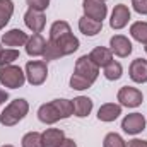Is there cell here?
I'll list each match as a JSON object with an SVG mask.
<instances>
[{"mask_svg":"<svg viewBox=\"0 0 147 147\" xmlns=\"http://www.w3.org/2000/svg\"><path fill=\"white\" fill-rule=\"evenodd\" d=\"M101 29H103V22H99V21L89 19L86 16H82L79 19V31L84 36H96L98 33H101Z\"/></svg>","mask_w":147,"mask_h":147,"instance_id":"obj_20","label":"cell"},{"mask_svg":"<svg viewBox=\"0 0 147 147\" xmlns=\"http://www.w3.org/2000/svg\"><path fill=\"white\" fill-rule=\"evenodd\" d=\"M72 106H74V115L77 118H86L91 115L92 111V99L87 96H77L72 99Z\"/></svg>","mask_w":147,"mask_h":147,"instance_id":"obj_17","label":"cell"},{"mask_svg":"<svg viewBox=\"0 0 147 147\" xmlns=\"http://www.w3.org/2000/svg\"><path fill=\"white\" fill-rule=\"evenodd\" d=\"M7 99H9V94H7V91L0 89V105H3V103H5Z\"/></svg>","mask_w":147,"mask_h":147,"instance_id":"obj_33","label":"cell"},{"mask_svg":"<svg viewBox=\"0 0 147 147\" xmlns=\"http://www.w3.org/2000/svg\"><path fill=\"white\" fill-rule=\"evenodd\" d=\"M50 43H53L60 53L65 57V55H72L74 51L79 50L80 43L79 39L72 34V29L69 26L67 21H55L50 28V38H48Z\"/></svg>","mask_w":147,"mask_h":147,"instance_id":"obj_1","label":"cell"},{"mask_svg":"<svg viewBox=\"0 0 147 147\" xmlns=\"http://www.w3.org/2000/svg\"><path fill=\"white\" fill-rule=\"evenodd\" d=\"M75 74H79V75H82V77H86L87 80H91L92 84L96 82V79H98V75H99V67L89 58V55H82L80 58H77V62H75Z\"/></svg>","mask_w":147,"mask_h":147,"instance_id":"obj_8","label":"cell"},{"mask_svg":"<svg viewBox=\"0 0 147 147\" xmlns=\"http://www.w3.org/2000/svg\"><path fill=\"white\" fill-rule=\"evenodd\" d=\"M130 36L139 43L147 45V22L146 21H137L130 26Z\"/></svg>","mask_w":147,"mask_h":147,"instance_id":"obj_21","label":"cell"},{"mask_svg":"<svg viewBox=\"0 0 147 147\" xmlns=\"http://www.w3.org/2000/svg\"><path fill=\"white\" fill-rule=\"evenodd\" d=\"M89 58L101 69H105L110 62H113V51L106 46H96L91 53H89Z\"/></svg>","mask_w":147,"mask_h":147,"instance_id":"obj_18","label":"cell"},{"mask_svg":"<svg viewBox=\"0 0 147 147\" xmlns=\"http://www.w3.org/2000/svg\"><path fill=\"white\" fill-rule=\"evenodd\" d=\"M121 128L128 135H137L146 130V116L142 113H130L121 120Z\"/></svg>","mask_w":147,"mask_h":147,"instance_id":"obj_9","label":"cell"},{"mask_svg":"<svg viewBox=\"0 0 147 147\" xmlns=\"http://www.w3.org/2000/svg\"><path fill=\"white\" fill-rule=\"evenodd\" d=\"M22 147H43V139L39 132H28L22 140H21Z\"/></svg>","mask_w":147,"mask_h":147,"instance_id":"obj_24","label":"cell"},{"mask_svg":"<svg viewBox=\"0 0 147 147\" xmlns=\"http://www.w3.org/2000/svg\"><path fill=\"white\" fill-rule=\"evenodd\" d=\"M103 147H127V142L123 140V137L116 132H110L106 134L105 140H103Z\"/></svg>","mask_w":147,"mask_h":147,"instance_id":"obj_26","label":"cell"},{"mask_svg":"<svg viewBox=\"0 0 147 147\" xmlns=\"http://www.w3.org/2000/svg\"><path fill=\"white\" fill-rule=\"evenodd\" d=\"M14 14V2L12 0H0V31L9 24Z\"/></svg>","mask_w":147,"mask_h":147,"instance_id":"obj_22","label":"cell"},{"mask_svg":"<svg viewBox=\"0 0 147 147\" xmlns=\"http://www.w3.org/2000/svg\"><path fill=\"white\" fill-rule=\"evenodd\" d=\"M62 57H63V55L60 53V50H58L53 43L46 41V48H45V53H43L45 62L48 63V62H51V60H58V58H62Z\"/></svg>","mask_w":147,"mask_h":147,"instance_id":"obj_28","label":"cell"},{"mask_svg":"<svg viewBox=\"0 0 147 147\" xmlns=\"http://www.w3.org/2000/svg\"><path fill=\"white\" fill-rule=\"evenodd\" d=\"M2 147H14V146H10V144H7V146H2Z\"/></svg>","mask_w":147,"mask_h":147,"instance_id":"obj_34","label":"cell"},{"mask_svg":"<svg viewBox=\"0 0 147 147\" xmlns=\"http://www.w3.org/2000/svg\"><path fill=\"white\" fill-rule=\"evenodd\" d=\"M74 115V106L70 99L60 98L50 103H45L38 108V120L45 125H53L60 120H67Z\"/></svg>","mask_w":147,"mask_h":147,"instance_id":"obj_2","label":"cell"},{"mask_svg":"<svg viewBox=\"0 0 147 147\" xmlns=\"http://www.w3.org/2000/svg\"><path fill=\"white\" fill-rule=\"evenodd\" d=\"M127 147H147V140H142V139H134L130 140Z\"/></svg>","mask_w":147,"mask_h":147,"instance_id":"obj_31","label":"cell"},{"mask_svg":"<svg viewBox=\"0 0 147 147\" xmlns=\"http://www.w3.org/2000/svg\"><path fill=\"white\" fill-rule=\"evenodd\" d=\"M144 50H146V53H147V45H146V46H144Z\"/></svg>","mask_w":147,"mask_h":147,"instance_id":"obj_35","label":"cell"},{"mask_svg":"<svg viewBox=\"0 0 147 147\" xmlns=\"http://www.w3.org/2000/svg\"><path fill=\"white\" fill-rule=\"evenodd\" d=\"M92 86V82L91 80H87L86 77H82V75H79V74H72V77H70V87L75 89V91H86V89H89Z\"/></svg>","mask_w":147,"mask_h":147,"instance_id":"obj_25","label":"cell"},{"mask_svg":"<svg viewBox=\"0 0 147 147\" xmlns=\"http://www.w3.org/2000/svg\"><path fill=\"white\" fill-rule=\"evenodd\" d=\"M58 147H77V144H75V140H74V139H65V140H63Z\"/></svg>","mask_w":147,"mask_h":147,"instance_id":"obj_32","label":"cell"},{"mask_svg":"<svg viewBox=\"0 0 147 147\" xmlns=\"http://www.w3.org/2000/svg\"><path fill=\"white\" fill-rule=\"evenodd\" d=\"M132 7L137 14L147 16V0H132Z\"/></svg>","mask_w":147,"mask_h":147,"instance_id":"obj_30","label":"cell"},{"mask_svg":"<svg viewBox=\"0 0 147 147\" xmlns=\"http://www.w3.org/2000/svg\"><path fill=\"white\" fill-rule=\"evenodd\" d=\"M130 21V9L125 3H118L115 5L113 12L110 17V26L111 29H123Z\"/></svg>","mask_w":147,"mask_h":147,"instance_id":"obj_11","label":"cell"},{"mask_svg":"<svg viewBox=\"0 0 147 147\" xmlns=\"http://www.w3.org/2000/svg\"><path fill=\"white\" fill-rule=\"evenodd\" d=\"M19 58V50L17 48H3L0 53V65H10Z\"/></svg>","mask_w":147,"mask_h":147,"instance_id":"obj_27","label":"cell"},{"mask_svg":"<svg viewBox=\"0 0 147 147\" xmlns=\"http://www.w3.org/2000/svg\"><path fill=\"white\" fill-rule=\"evenodd\" d=\"M43 147H58L65 140V134L62 128H46L41 134Z\"/></svg>","mask_w":147,"mask_h":147,"instance_id":"obj_19","label":"cell"},{"mask_svg":"<svg viewBox=\"0 0 147 147\" xmlns=\"http://www.w3.org/2000/svg\"><path fill=\"white\" fill-rule=\"evenodd\" d=\"M120 115H121V105L120 103H105L98 110V120L110 123V121H115Z\"/></svg>","mask_w":147,"mask_h":147,"instance_id":"obj_15","label":"cell"},{"mask_svg":"<svg viewBox=\"0 0 147 147\" xmlns=\"http://www.w3.org/2000/svg\"><path fill=\"white\" fill-rule=\"evenodd\" d=\"M103 2H106V0H103Z\"/></svg>","mask_w":147,"mask_h":147,"instance_id":"obj_37","label":"cell"},{"mask_svg":"<svg viewBox=\"0 0 147 147\" xmlns=\"http://www.w3.org/2000/svg\"><path fill=\"white\" fill-rule=\"evenodd\" d=\"M45 48H46V39L43 38L41 33H34L33 36H29L26 43V53L29 57H43Z\"/></svg>","mask_w":147,"mask_h":147,"instance_id":"obj_16","label":"cell"},{"mask_svg":"<svg viewBox=\"0 0 147 147\" xmlns=\"http://www.w3.org/2000/svg\"><path fill=\"white\" fill-rule=\"evenodd\" d=\"M103 75L108 79V80H118L121 75H123V67L120 62H110L105 69H103Z\"/></svg>","mask_w":147,"mask_h":147,"instance_id":"obj_23","label":"cell"},{"mask_svg":"<svg viewBox=\"0 0 147 147\" xmlns=\"http://www.w3.org/2000/svg\"><path fill=\"white\" fill-rule=\"evenodd\" d=\"M2 50H3V48H2V45H0V53H2Z\"/></svg>","mask_w":147,"mask_h":147,"instance_id":"obj_36","label":"cell"},{"mask_svg":"<svg viewBox=\"0 0 147 147\" xmlns=\"http://www.w3.org/2000/svg\"><path fill=\"white\" fill-rule=\"evenodd\" d=\"M26 2H28L29 9L41 10V12H45L48 9V5H50V0H26Z\"/></svg>","mask_w":147,"mask_h":147,"instance_id":"obj_29","label":"cell"},{"mask_svg":"<svg viewBox=\"0 0 147 147\" xmlns=\"http://www.w3.org/2000/svg\"><path fill=\"white\" fill-rule=\"evenodd\" d=\"M28 39H29L28 33L16 28V29H10L2 34V45L7 48H19V46H26Z\"/></svg>","mask_w":147,"mask_h":147,"instance_id":"obj_13","label":"cell"},{"mask_svg":"<svg viewBox=\"0 0 147 147\" xmlns=\"http://www.w3.org/2000/svg\"><path fill=\"white\" fill-rule=\"evenodd\" d=\"M28 113H29V103L22 98H17L10 101L0 113V123L3 127H14L21 120H24Z\"/></svg>","mask_w":147,"mask_h":147,"instance_id":"obj_3","label":"cell"},{"mask_svg":"<svg viewBox=\"0 0 147 147\" xmlns=\"http://www.w3.org/2000/svg\"><path fill=\"white\" fill-rule=\"evenodd\" d=\"M82 9L86 17L99 22H103L108 16V5L103 0H82Z\"/></svg>","mask_w":147,"mask_h":147,"instance_id":"obj_7","label":"cell"},{"mask_svg":"<svg viewBox=\"0 0 147 147\" xmlns=\"http://www.w3.org/2000/svg\"><path fill=\"white\" fill-rule=\"evenodd\" d=\"M24 24L28 26L29 31L33 33H41L46 26V17L45 12L41 10H34V9H28L24 14Z\"/></svg>","mask_w":147,"mask_h":147,"instance_id":"obj_12","label":"cell"},{"mask_svg":"<svg viewBox=\"0 0 147 147\" xmlns=\"http://www.w3.org/2000/svg\"><path fill=\"white\" fill-rule=\"evenodd\" d=\"M110 50L113 51V55H116V57H120V58H127V57L132 53L134 46H132V41L127 36H123V34H115V36H111V39H110Z\"/></svg>","mask_w":147,"mask_h":147,"instance_id":"obj_10","label":"cell"},{"mask_svg":"<svg viewBox=\"0 0 147 147\" xmlns=\"http://www.w3.org/2000/svg\"><path fill=\"white\" fill-rule=\"evenodd\" d=\"M116 99L121 106H127V108H137L142 105L144 101V94L140 89L137 87H132V86H123L118 94H116Z\"/></svg>","mask_w":147,"mask_h":147,"instance_id":"obj_6","label":"cell"},{"mask_svg":"<svg viewBox=\"0 0 147 147\" xmlns=\"http://www.w3.org/2000/svg\"><path fill=\"white\" fill-rule=\"evenodd\" d=\"M24 74H26V80L31 86H41L48 77V65L45 60H29L26 63Z\"/></svg>","mask_w":147,"mask_h":147,"instance_id":"obj_5","label":"cell"},{"mask_svg":"<svg viewBox=\"0 0 147 147\" xmlns=\"http://www.w3.org/2000/svg\"><path fill=\"white\" fill-rule=\"evenodd\" d=\"M26 82V74L19 65H0V84L9 89H19Z\"/></svg>","mask_w":147,"mask_h":147,"instance_id":"obj_4","label":"cell"},{"mask_svg":"<svg viewBox=\"0 0 147 147\" xmlns=\"http://www.w3.org/2000/svg\"><path fill=\"white\" fill-rule=\"evenodd\" d=\"M128 75L135 84L147 82V60H144V58L132 60V63L128 67Z\"/></svg>","mask_w":147,"mask_h":147,"instance_id":"obj_14","label":"cell"}]
</instances>
